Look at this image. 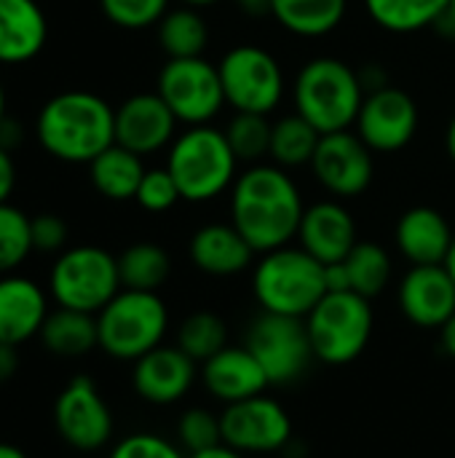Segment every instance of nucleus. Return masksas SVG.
<instances>
[{"label": "nucleus", "mask_w": 455, "mask_h": 458, "mask_svg": "<svg viewBox=\"0 0 455 458\" xmlns=\"http://www.w3.org/2000/svg\"><path fill=\"white\" fill-rule=\"evenodd\" d=\"M5 123V91H3V83H0V126Z\"/></svg>", "instance_id": "obj_52"}, {"label": "nucleus", "mask_w": 455, "mask_h": 458, "mask_svg": "<svg viewBox=\"0 0 455 458\" xmlns=\"http://www.w3.org/2000/svg\"><path fill=\"white\" fill-rule=\"evenodd\" d=\"M196 365L180 346H156L134 362V392L150 405H174L196 384Z\"/></svg>", "instance_id": "obj_19"}, {"label": "nucleus", "mask_w": 455, "mask_h": 458, "mask_svg": "<svg viewBox=\"0 0 455 458\" xmlns=\"http://www.w3.org/2000/svg\"><path fill=\"white\" fill-rule=\"evenodd\" d=\"M244 346L255 354L271 386L295 384L314 362L306 322L263 311L247 330Z\"/></svg>", "instance_id": "obj_11"}, {"label": "nucleus", "mask_w": 455, "mask_h": 458, "mask_svg": "<svg viewBox=\"0 0 455 458\" xmlns=\"http://www.w3.org/2000/svg\"><path fill=\"white\" fill-rule=\"evenodd\" d=\"M349 271L351 290L362 298H378L392 279V258L378 242H357V247L343 260Z\"/></svg>", "instance_id": "obj_32"}, {"label": "nucleus", "mask_w": 455, "mask_h": 458, "mask_svg": "<svg viewBox=\"0 0 455 458\" xmlns=\"http://www.w3.org/2000/svg\"><path fill=\"white\" fill-rule=\"evenodd\" d=\"M54 427L59 437L83 454L99 451L113 437V413L88 376H75L54 403Z\"/></svg>", "instance_id": "obj_15"}, {"label": "nucleus", "mask_w": 455, "mask_h": 458, "mask_svg": "<svg viewBox=\"0 0 455 458\" xmlns=\"http://www.w3.org/2000/svg\"><path fill=\"white\" fill-rule=\"evenodd\" d=\"M271 129L274 123L263 113H236L223 131L241 164H260L271 153Z\"/></svg>", "instance_id": "obj_34"}, {"label": "nucleus", "mask_w": 455, "mask_h": 458, "mask_svg": "<svg viewBox=\"0 0 455 458\" xmlns=\"http://www.w3.org/2000/svg\"><path fill=\"white\" fill-rule=\"evenodd\" d=\"M453 228L434 207H410L400 215L394 242L410 266H442L453 247Z\"/></svg>", "instance_id": "obj_21"}, {"label": "nucleus", "mask_w": 455, "mask_h": 458, "mask_svg": "<svg viewBox=\"0 0 455 458\" xmlns=\"http://www.w3.org/2000/svg\"><path fill=\"white\" fill-rule=\"evenodd\" d=\"M223 443L239 454H279L292 440V419L282 403L257 394L220 413Z\"/></svg>", "instance_id": "obj_14"}, {"label": "nucleus", "mask_w": 455, "mask_h": 458, "mask_svg": "<svg viewBox=\"0 0 455 458\" xmlns=\"http://www.w3.org/2000/svg\"><path fill=\"white\" fill-rule=\"evenodd\" d=\"M19 346H8V344H0V384H8L16 370H19V354H16Z\"/></svg>", "instance_id": "obj_43"}, {"label": "nucleus", "mask_w": 455, "mask_h": 458, "mask_svg": "<svg viewBox=\"0 0 455 458\" xmlns=\"http://www.w3.org/2000/svg\"><path fill=\"white\" fill-rule=\"evenodd\" d=\"M445 150H448L451 161H453V164H455V115H453V118H451L448 129H445Z\"/></svg>", "instance_id": "obj_46"}, {"label": "nucleus", "mask_w": 455, "mask_h": 458, "mask_svg": "<svg viewBox=\"0 0 455 458\" xmlns=\"http://www.w3.org/2000/svg\"><path fill=\"white\" fill-rule=\"evenodd\" d=\"M0 458H27V454L11 443H0Z\"/></svg>", "instance_id": "obj_48"}, {"label": "nucleus", "mask_w": 455, "mask_h": 458, "mask_svg": "<svg viewBox=\"0 0 455 458\" xmlns=\"http://www.w3.org/2000/svg\"><path fill=\"white\" fill-rule=\"evenodd\" d=\"M102 13L123 30H145L164 19L169 0H99Z\"/></svg>", "instance_id": "obj_37"}, {"label": "nucleus", "mask_w": 455, "mask_h": 458, "mask_svg": "<svg viewBox=\"0 0 455 458\" xmlns=\"http://www.w3.org/2000/svg\"><path fill=\"white\" fill-rule=\"evenodd\" d=\"M204 389L223 405H233L263 394L271 384L260 362L247 346H225L201 365Z\"/></svg>", "instance_id": "obj_20"}, {"label": "nucleus", "mask_w": 455, "mask_h": 458, "mask_svg": "<svg viewBox=\"0 0 455 458\" xmlns=\"http://www.w3.org/2000/svg\"><path fill=\"white\" fill-rule=\"evenodd\" d=\"M357 242V220L341 199H324L306 207L298 228V247H303L322 266L346 260Z\"/></svg>", "instance_id": "obj_18"}, {"label": "nucleus", "mask_w": 455, "mask_h": 458, "mask_svg": "<svg viewBox=\"0 0 455 458\" xmlns=\"http://www.w3.org/2000/svg\"><path fill=\"white\" fill-rule=\"evenodd\" d=\"M451 0H365L370 19L394 35L421 32L437 27L448 13Z\"/></svg>", "instance_id": "obj_28"}, {"label": "nucleus", "mask_w": 455, "mask_h": 458, "mask_svg": "<svg viewBox=\"0 0 455 458\" xmlns=\"http://www.w3.org/2000/svg\"><path fill=\"white\" fill-rule=\"evenodd\" d=\"M156 91L169 105L174 118L185 126L212 123L225 107L217 64L204 56L166 59L158 72Z\"/></svg>", "instance_id": "obj_10"}, {"label": "nucleus", "mask_w": 455, "mask_h": 458, "mask_svg": "<svg viewBox=\"0 0 455 458\" xmlns=\"http://www.w3.org/2000/svg\"><path fill=\"white\" fill-rule=\"evenodd\" d=\"M225 105L236 113H274L284 99V70L279 59L255 43H239L217 62Z\"/></svg>", "instance_id": "obj_9"}, {"label": "nucleus", "mask_w": 455, "mask_h": 458, "mask_svg": "<svg viewBox=\"0 0 455 458\" xmlns=\"http://www.w3.org/2000/svg\"><path fill=\"white\" fill-rule=\"evenodd\" d=\"M303 212L298 182L276 164H249L231 188V223L257 255L298 239Z\"/></svg>", "instance_id": "obj_1"}, {"label": "nucleus", "mask_w": 455, "mask_h": 458, "mask_svg": "<svg viewBox=\"0 0 455 458\" xmlns=\"http://www.w3.org/2000/svg\"><path fill=\"white\" fill-rule=\"evenodd\" d=\"M177 123L180 121L158 91H142L115 107V142L145 158L172 145Z\"/></svg>", "instance_id": "obj_16"}, {"label": "nucleus", "mask_w": 455, "mask_h": 458, "mask_svg": "<svg viewBox=\"0 0 455 458\" xmlns=\"http://www.w3.org/2000/svg\"><path fill=\"white\" fill-rule=\"evenodd\" d=\"M177 346L193 360L206 362L228 346V327L215 311H193L177 327Z\"/></svg>", "instance_id": "obj_33"}, {"label": "nucleus", "mask_w": 455, "mask_h": 458, "mask_svg": "<svg viewBox=\"0 0 455 458\" xmlns=\"http://www.w3.org/2000/svg\"><path fill=\"white\" fill-rule=\"evenodd\" d=\"M223 443V427L220 416H215L206 408H190L177 421V445L190 454L209 451Z\"/></svg>", "instance_id": "obj_36"}, {"label": "nucleus", "mask_w": 455, "mask_h": 458, "mask_svg": "<svg viewBox=\"0 0 455 458\" xmlns=\"http://www.w3.org/2000/svg\"><path fill=\"white\" fill-rule=\"evenodd\" d=\"M118 274L123 290L156 293L172 274L169 252L153 242H137L118 255Z\"/></svg>", "instance_id": "obj_30"}, {"label": "nucleus", "mask_w": 455, "mask_h": 458, "mask_svg": "<svg viewBox=\"0 0 455 458\" xmlns=\"http://www.w3.org/2000/svg\"><path fill=\"white\" fill-rule=\"evenodd\" d=\"M48 317L46 293L27 276H0V344L21 346L40 335Z\"/></svg>", "instance_id": "obj_23"}, {"label": "nucleus", "mask_w": 455, "mask_h": 458, "mask_svg": "<svg viewBox=\"0 0 455 458\" xmlns=\"http://www.w3.org/2000/svg\"><path fill=\"white\" fill-rule=\"evenodd\" d=\"M29 233H32V250H38V252H64L67 223L59 215L43 212L38 217H29Z\"/></svg>", "instance_id": "obj_40"}, {"label": "nucleus", "mask_w": 455, "mask_h": 458, "mask_svg": "<svg viewBox=\"0 0 455 458\" xmlns=\"http://www.w3.org/2000/svg\"><path fill=\"white\" fill-rule=\"evenodd\" d=\"M421 115L416 99L400 86H378L365 94L354 131L373 153H400L418 131Z\"/></svg>", "instance_id": "obj_12"}, {"label": "nucleus", "mask_w": 455, "mask_h": 458, "mask_svg": "<svg viewBox=\"0 0 455 458\" xmlns=\"http://www.w3.org/2000/svg\"><path fill=\"white\" fill-rule=\"evenodd\" d=\"M99 349L121 362H137L164 344L169 330V311L158 293L121 290L99 314Z\"/></svg>", "instance_id": "obj_6"}, {"label": "nucleus", "mask_w": 455, "mask_h": 458, "mask_svg": "<svg viewBox=\"0 0 455 458\" xmlns=\"http://www.w3.org/2000/svg\"><path fill=\"white\" fill-rule=\"evenodd\" d=\"M40 341L51 354L62 360H78L99 346L97 314L59 306L56 311H48L40 327Z\"/></svg>", "instance_id": "obj_25"}, {"label": "nucleus", "mask_w": 455, "mask_h": 458, "mask_svg": "<svg viewBox=\"0 0 455 458\" xmlns=\"http://www.w3.org/2000/svg\"><path fill=\"white\" fill-rule=\"evenodd\" d=\"M437 27H451V30L455 32V0H451V5H448V13L442 16V21H440Z\"/></svg>", "instance_id": "obj_49"}, {"label": "nucleus", "mask_w": 455, "mask_h": 458, "mask_svg": "<svg viewBox=\"0 0 455 458\" xmlns=\"http://www.w3.org/2000/svg\"><path fill=\"white\" fill-rule=\"evenodd\" d=\"M188 255L201 274L223 279L247 271L257 252L233 223H206L190 236Z\"/></svg>", "instance_id": "obj_22"}, {"label": "nucleus", "mask_w": 455, "mask_h": 458, "mask_svg": "<svg viewBox=\"0 0 455 458\" xmlns=\"http://www.w3.org/2000/svg\"><path fill=\"white\" fill-rule=\"evenodd\" d=\"M16 188V164L8 153V148L0 145V204H8V196Z\"/></svg>", "instance_id": "obj_41"}, {"label": "nucleus", "mask_w": 455, "mask_h": 458, "mask_svg": "<svg viewBox=\"0 0 455 458\" xmlns=\"http://www.w3.org/2000/svg\"><path fill=\"white\" fill-rule=\"evenodd\" d=\"M319 140H322V134L303 115H298V113L284 115V118L274 121L268 158L282 169L308 166L316 153Z\"/></svg>", "instance_id": "obj_31"}, {"label": "nucleus", "mask_w": 455, "mask_h": 458, "mask_svg": "<svg viewBox=\"0 0 455 458\" xmlns=\"http://www.w3.org/2000/svg\"><path fill=\"white\" fill-rule=\"evenodd\" d=\"M134 201L145 209V212H169L177 201H182L180 196V188L174 182V177L169 174L166 166H158V169H147L139 188H137V196Z\"/></svg>", "instance_id": "obj_38"}, {"label": "nucleus", "mask_w": 455, "mask_h": 458, "mask_svg": "<svg viewBox=\"0 0 455 458\" xmlns=\"http://www.w3.org/2000/svg\"><path fill=\"white\" fill-rule=\"evenodd\" d=\"M362 75L338 56L308 59L292 83L295 113L303 115L319 134L351 129L365 102Z\"/></svg>", "instance_id": "obj_3"}, {"label": "nucleus", "mask_w": 455, "mask_h": 458, "mask_svg": "<svg viewBox=\"0 0 455 458\" xmlns=\"http://www.w3.org/2000/svg\"><path fill=\"white\" fill-rule=\"evenodd\" d=\"M373 150L351 129L322 134L311 158V174L333 199H357L373 185Z\"/></svg>", "instance_id": "obj_13"}, {"label": "nucleus", "mask_w": 455, "mask_h": 458, "mask_svg": "<svg viewBox=\"0 0 455 458\" xmlns=\"http://www.w3.org/2000/svg\"><path fill=\"white\" fill-rule=\"evenodd\" d=\"M166 150V169L174 177L182 201L204 204L231 193L241 161L231 150L223 129L212 123L188 126Z\"/></svg>", "instance_id": "obj_4"}, {"label": "nucleus", "mask_w": 455, "mask_h": 458, "mask_svg": "<svg viewBox=\"0 0 455 458\" xmlns=\"http://www.w3.org/2000/svg\"><path fill=\"white\" fill-rule=\"evenodd\" d=\"M349 0H271L268 13L298 38H324L346 19Z\"/></svg>", "instance_id": "obj_27"}, {"label": "nucleus", "mask_w": 455, "mask_h": 458, "mask_svg": "<svg viewBox=\"0 0 455 458\" xmlns=\"http://www.w3.org/2000/svg\"><path fill=\"white\" fill-rule=\"evenodd\" d=\"M35 131L48 156L64 164H91L115 145V110L91 91H62L40 107Z\"/></svg>", "instance_id": "obj_2"}, {"label": "nucleus", "mask_w": 455, "mask_h": 458, "mask_svg": "<svg viewBox=\"0 0 455 458\" xmlns=\"http://www.w3.org/2000/svg\"><path fill=\"white\" fill-rule=\"evenodd\" d=\"M48 24L35 0H0V64H21L46 46Z\"/></svg>", "instance_id": "obj_24"}, {"label": "nucleus", "mask_w": 455, "mask_h": 458, "mask_svg": "<svg viewBox=\"0 0 455 458\" xmlns=\"http://www.w3.org/2000/svg\"><path fill=\"white\" fill-rule=\"evenodd\" d=\"M182 5H190V8H206V5H215L217 0H180Z\"/></svg>", "instance_id": "obj_51"}, {"label": "nucleus", "mask_w": 455, "mask_h": 458, "mask_svg": "<svg viewBox=\"0 0 455 458\" xmlns=\"http://www.w3.org/2000/svg\"><path fill=\"white\" fill-rule=\"evenodd\" d=\"M156 27H158V43L166 59L204 56L206 43H209V27L204 16L198 13V8H190V5L169 8Z\"/></svg>", "instance_id": "obj_29"}, {"label": "nucleus", "mask_w": 455, "mask_h": 458, "mask_svg": "<svg viewBox=\"0 0 455 458\" xmlns=\"http://www.w3.org/2000/svg\"><path fill=\"white\" fill-rule=\"evenodd\" d=\"M188 458H244V454H239V451H233L231 445L220 443V445H215V448H209V451H201V454H190Z\"/></svg>", "instance_id": "obj_45"}, {"label": "nucleus", "mask_w": 455, "mask_h": 458, "mask_svg": "<svg viewBox=\"0 0 455 458\" xmlns=\"http://www.w3.org/2000/svg\"><path fill=\"white\" fill-rule=\"evenodd\" d=\"M440 346L451 360H455V314L440 327Z\"/></svg>", "instance_id": "obj_44"}, {"label": "nucleus", "mask_w": 455, "mask_h": 458, "mask_svg": "<svg viewBox=\"0 0 455 458\" xmlns=\"http://www.w3.org/2000/svg\"><path fill=\"white\" fill-rule=\"evenodd\" d=\"M107 458H188L182 454L180 445H174L172 440L153 435V432H137L123 437L121 443L113 445Z\"/></svg>", "instance_id": "obj_39"}, {"label": "nucleus", "mask_w": 455, "mask_h": 458, "mask_svg": "<svg viewBox=\"0 0 455 458\" xmlns=\"http://www.w3.org/2000/svg\"><path fill=\"white\" fill-rule=\"evenodd\" d=\"M48 290L56 306L99 314L123 290L118 258L91 244L64 250L51 268Z\"/></svg>", "instance_id": "obj_8"}, {"label": "nucleus", "mask_w": 455, "mask_h": 458, "mask_svg": "<svg viewBox=\"0 0 455 458\" xmlns=\"http://www.w3.org/2000/svg\"><path fill=\"white\" fill-rule=\"evenodd\" d=\"M145 164L142 156L126 150L123 145H110L102 150L91 164H88V177L91 185L97 188L99 196L110 201H131L137 196V188L145 177Z\"/></svg>", "instance_id": "obj_26"}, {"label": "nucleus", "mask_w": 455, "mask_h": 458, "mask_svg": "<svg viewBox=\"0 0 455 458\" xmlns=\"http://www.w3.org/2000/svg\"><path fill=\"white\" fill-rule=\"evenodd\" d=\"M29 252H32L29 217L11 204H0V276L19 268Z\"/></svg>", "instance_id": "obj_35"}, {"label": "nucleus", "mask_w": 455, "mask_h": 458, "mask_svg": "<svg viewBox=\"0 0 455 458\" xmlns=\"http://www.w3.org/2000/svg\"><path fill=\"white\" fill-rule=\"evenodd\" d=\"M233 3H239L241 8H247V11H252V13L268 11V5H271V0H233Z\"/></svg>", "instance_id": "obj_47"}, {"label": "nucleus", "mask_w": 455, "mask_h": 458, "mask_svg": "<svg viewBox=\"0 0 455 458\" xmlns=\"http://www.w3.org/2000/svg\"><path fill=\"white\" fill-rule=\"evenodd\" d=\"M400 311L424 330H440L455 314V282L442 266H410L397 290Z\"/></svg>", "instance_id": "obj_17"}, {"label": "nucleus", "mask_w": 455, "mask_h": 458, "mask_svg": "<svg viewBox=\"0 0 455 458\" xmlns=\"http://www.w3.org/2000/svg\"><path fill=\"white\" fill-rule=\"evenodd\" d=\"M445 268L451 271V276H453V282H455V239H453V247H451V252H448V258H445Z\"/></svg>", "instance_id": "obj_50"}, {"label": "nucleus", "mask_w": 455, "mask_h": 458, "mask_svg": "<svg viewBox=\"0 0 455 458\" xmlns=\"http://www.w3.org/2000/svg\"><path fill=\"white\" fill-rule=\"evenodd\" d=\"M252 293L263 311L306 319L327 295L324 266L303 247L263 252L252 271Z\"/></svg>", "instance_id": "obj_5"}, {"label": "nucleus", "mask_w": 455, "mask_h": 458, "mask_svg": "<svg viewBox=\"0 0 455 458\" xmlns=\"http://www.w3.org/2000/svg\"><path fill=\"white\" fill-rule=\"evenodd\" d=\"M314 360L324 365H349L359 360L373 338V306L354 290L327 293L303 319Z\"/></svg>", "instance_id": "obj_7"}, {"label": "nucleus", "mask_w": 455, "mask_h": 458, "mask_svg": "<svg viewBox=\"0 0 455 458\" xmlns=\"http://www.w3.org/2000/svg\"><path fill=\"white\" fill-rule=\"evenodd\" d=\"M324 282H327V293H346V290H351L346 263L341 260V263L324 266Z\"/></svg>", "instance_id": "obj_42"}]
</instances>
